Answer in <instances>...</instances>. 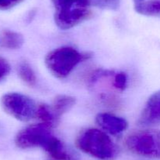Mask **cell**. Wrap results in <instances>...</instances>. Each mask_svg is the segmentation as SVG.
<instances>
[{"label": "cell", "mask_w": 160, "mask_h": 160, "mask_svg": "<svg viewBox=\"0 0 160 160\" xmlns=\"http://www.w3.org/2000/svg\"><path fill=\"white\" fill-rule=\"evenodd\" d=\"M128 86V76L123 72H114L112 75V86L117 90L123 92Z\"/></svg>", "instance_id": "cell-15"}, {"label": "cell", "mask_w": 160, "mask_h": 160, "mask_svg": "<svg viewBox=\"0 0 160 160\" xmlns=\"http://www.w3.org/2000/svg\"><path fill=\"white\" fill-rule=\"evenodd\" d=\"M96 122L103 130L112 135L120 134L128 126L126 119L107 112L97 115Z\"/></svg>", "instance_id": "cell-8"}, {"label": "cell", "mask_w": 160, "mask_h": 160, "mask_svg": "<svg viewBox=\"0 0 160 160\" xmlns=\"http://www.w3.org/2000/svg\"><path fill=\"white\" fill-rule=\"evenodd\" d=\"M11 67L8 61L0 56V82L4 79L9 74Z\"/></svg>", "instance_id": "cell-16"}, {"label": "cell", "mask_w": 160, "mask_h": 160, "mask_svg": "<svg viewBox=\"0 0 160 160\" xmlns=\"http://www.w3.org/2000/svg\"><path fill=\"white\" fill-rule=\"evenodd\" d=\"M125 145L130 152L136 155L160 158V130L134 132L126 137Z\"/></svg>", "instance_id": "cell-4"}, {"label": "cell", "mask_w": 160, "mask_h": 160, "mask_svg": "<svg viewBox=\"0 0 160 160\" xmlns=\"http://www.w3.org/2000/svg\"><path fill=\"white\" fill-rule=\"evenodd\" d=\"M55 9L54 20L60 29L67 30L88 20L92 16L86 0H51Z\"/></svg>", "instance_id": "cell-3"}, {"label": "cell", "mask_w": 160, "mask_h": 160, "mask_svg": "<svg viewBox=\"0 0 160 160\" xmlns=\"http://www.w3.org/2000/svg\"><path fill=\"white\" fill-rule=\"evenodd\" d=\"M52 129V127L42 122L28 125L16 135V146L21 149L42 147L46 152L56 138Z\"/></svg>", "instance_id": "cell-5"}, {"label": "cell", "mask_w": 160, "mask_h": 160, "mask_svg": "<svg viewBox=\"0 0 160 160\" xmlns=\"http://www.w3.org/2000/svg\"><path fill=\"white\" fill-rule=\"evenodd\" d=\"M133 1H134V5H138V4H140V3H143V2L145 1V0H133Z\"/></svg>", "instance_id": "cell-18"}, {"label": "cell", "mask_w": 160, "mask_h": 160, "mask_svg": "<svg viewBox=\"0 0 160 160\" xmlns=\"http://www.w3.org/2000/svg\"><path fill=\"white\" fill-rule=\"evenodd\" d=\"M134 9L142 15L160 17V0H145L140 4L134 5Z\"/></svg>", "instance_id": "cell-11"}, {"label": "cell", "mask_w": 160, "mask_h": 160, "mask_svg": "<svg viewBox=\"0 0 160 160\" xmlns=\"http://www.w3.org/2000/svg\"><path fill=\"white\" fill-rule=\"evenodd\" d=\"M0 43L2 46L8 50H17L23 44L22 35L12 30H3L0 36Z\"/></svg>", "instance_id": "cell-10"}, {"label": "cell", "mask_w": 160, "mask_h": 160, "mask_svg": "<svg viewBox=\"0 0 160 160\" xmlns=\"http://www.w3.org/2000/svg\"><path fill=\"white\" fill-rule=\"evenodd\" d=\"M35 117L38 118L42 123L50 125L51 127L55 126L59 122V119L55 115L51 107L45 104L38 105Z\"/></svg>", "instance_id": "cell-12"}, {"label": "cell", "mask_w": 160, "mask_h": 160, "mask_svg": "<svg viewBox=\"0 0 160 160\" xmlns=\"http://www.w3.org/2000/svg\"><path fill=\"white\" fill-rule=\"evenodd\" d=\"M18 75L20 79L29 86H35L37 83L35 73L31 66L26 61H23L18 66Z\"/></svg>", "instance_id": "cell-13"}, {"label": "cell", "mask_w": 160, "mask_h": 160, "mask_svg": "<svg viewBox=\"0 0 160 160\" xmlns=\"http://www.w3.org/2000/svg\"><path fill=\"white\" fill-rule=\"evenodd\" d=\"M91 56V53L80 52L73 47L61 46L47 53L45 64L52 75L58 78H65L78 64Z\"/></svg>", "instance_id": "cell-2"}, {"label": "cell", "mask_w": 160, "mask_h": 160, "mask_svg": "<svg viewBox=\"0 0 160 160\" xmlns=\"http://www.w3.org/2000/svg\"><path fill=\"white\" fill-rule=\"evenodd\" d=\"M1 105L5 112L21 122H28L35 117L38 108L31 97L17 92L5 93L1 98Z\"/></svg>", "instance_id": "cell-6"}, {"label": "cell", "mask_w": 160, "mask_h": 160, "mask_svg": "<svg viewBox=\"0 0 160 160\" xmlns=\"http://www.w3.org/2000/svg\"><path fill=\"white\" fill-rule=\"evenodd\" d=\"M76 145L81 151L101 160H115L119 149L106 132L96 128L82 130L76 139Z\"/></svg>", "instance_id": "cell-1"}, {"label": "cell", "mask_w": 160, "mask_h": 160, "mask_svg": "<svg viewBox=\"0 0 160 160\" xmlns=\"http://www.w3.org/2000/svg\"><path fill=\"white\" fill-rule=\"evenodd\" d=\"M138 122L143 125L160 123V91L150 96L142 110Z\"/></svg>", "instance_id": "cell-7"}, {"label": "cell", "mask_w": 160, "mask_h": 160, "mask_svg": "<svg viewBox=\"0 0 160 160\" xmlns=\"http://www.w3.org/2000/svg\"><path fill=\"white\" fill-rule=\"evenodd\" d=\"M23 1V0H0V10H7Z\"/></svg>", "instance_id": "cell-17"}, {"label": "cell", "mask_w": 160, "mask_h": 160, "mask_svg": "<svg viewBox=\"0 0 160 160\" xmlns=\"http://www.w3.org/2000/svg\"><path fill=\"white\" fill-rule=\"evenodd\" d=\"M90 6L107 10H117L120 6L121 0H86Z\"/></svg>", "instance_id": "cell-14"}, {"label": "cell", "mask_w": 160, "mask_h": 160, "mask_svg": "<svg viewBox=\"0 0 160 160\" xmlns=\"http://www.w3.org/2000/svg\"><path fill=\"white\" fill-rule=\"evenodd\" d=\"M76 103V99L72 96L61 94L55 97L52 104V110L58 119L66 112L71 109Z\"/></svg>", "instance_id": "cell-9"}]
</instances>
